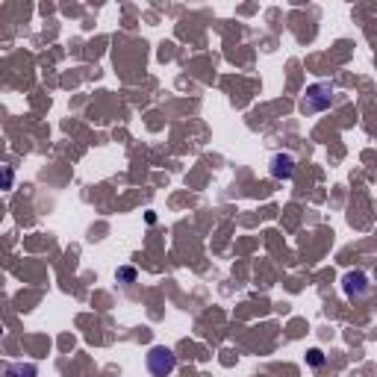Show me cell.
<instances>
[{
  "label": "cell",
  "instance_id": "cell-7",
  "mask_svg": "<svg viewBox=\"0 0 377 377\" xmlns=\"http://www.w3.org/2000/svg\"><path fill=\"white\" fill-rule=\"evenodd\" d=\"M118 280L133 283V280H136V269H130V265H124V269H118Z\"/></svg>",
  "mask_w": 377,
  "mask_h": 377
},
{
  "label": "cell",
  "instance_id": "cell-6",
  "mask_svg": "<svg viewBox=\"0 0 377 377\" xmlns=\"http://www.w3.org/2000/svg\"><path fill=\"white\" fill-rule=\"evenodd\" d=\"M306 362H310L313 369H318V366H325V354L318 351V348H313V351H306Z\"/></svg>",
  "mask_w": 377,
  "mask_h": 377
},
{
  "label": "cell",
  "instance_id": "cell-3",
  "mask_svg": "<svg viewBox=\"0 0 377 377\" xmlns=\"http://www.w3.org/2000/svg\"><path fill=\"white\" fill-rule=\"evenodd\" d=\"M174 369H177V354L171 348L153 345L148 351V371L153 377H169V374H174Z\"/></svg>",
  "mask_w": 377,
  "mask_h": 377
},
{
  "label": "cell",
  "instance_id": "cell-4",
  "mask_svg": "<svg viewBox=\"0 0 377 377\" xmlns=\"http://www.w3.org/2000/svg\"><path fill=\"white\" fill-rule=\"evenodd\" d=\"M295 157L292 153H274L271 157V177H277V180H292V174H295Z\"/></svg>",
  "mask_w": 377,
  "mask_h": 377
},
{
  "label": "cell",
  "instance_id": "cell-2",
  "mask_svg": "<svg viewBox=\"0 0 377 377\" xmlns=\"http://www.w3.org/2000/svg\"><path fill=\"white\" fill-rule=\"evenodd\" d=\"M342 292H345L348 301H366L371 292H374V283H371L369 271H362V269L345 271L342 274Z\"/></svg>",
  "mask_w": 377,
  "mask_h": 377
},
{
  "label": "cell",
  "instance_id": "cell-1",
  "mask_svg": "<svg viewBox=\"0 0 377 377\" xmlns=\"http://www.w3.org/2000/svg\"><path fill=\"white\" fill-rule=\"evenodd\" d=\"M333 104V83L321 80V83H313V86H306V94L301 97V113L304 115H318L330 109Z\"/></svg>",
  "mask_w": 377,
  "mask_h": 377
},
{
  "label": "cell",
  "instance_id": "cell-5",
  "mask_svg": "<svg viewBox=\"0 0 377 377\" xmlns=\"http://www.w3.org/2000/svg\"><path fill=\"white\" fill-rule=\"evenodd\" d=\"M6 377H38V369L33 366V362H9Z\"/></svg>",
  "mask_w": 377,
  "mask_h": 377
},
{
  "label": "cell",
  "instance_id": "cell-8",
  "mask_svg": "<svg viewBox=\"0 0 377 377\" xmlns=\"http://www.w3.org/2000/svg\"><path fill=\"white\" fill-rule=\"evenodd\" d=\"M12 180H15V174H12L9 165H3V189H12Z\"/></svg>",
  "mask_w": 377,
  "mask_h": 377
}]
</instances>
